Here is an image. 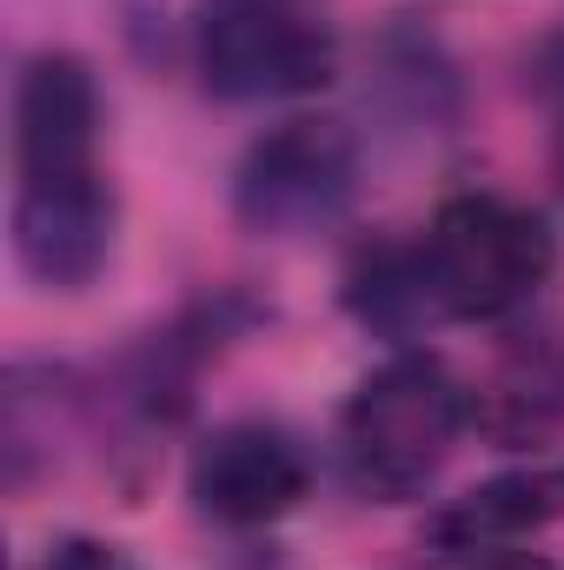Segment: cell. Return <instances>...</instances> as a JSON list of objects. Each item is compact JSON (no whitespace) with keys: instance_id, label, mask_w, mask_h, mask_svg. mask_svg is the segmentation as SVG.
I'll return each mask as SVG.
<instances>
[{"instance_id":"8fae6325","label":"cell","mask_w":564,"mask_h":570,"mask_svg":"<svg viewBox=\"0 0 564 570\" xmlns=\"http://www.w3.org/2000/svg\"><path fill=\"white\" fill-rule=\"evenodd\" d=\"M538 100L552 120V173H558V199H564V33L538 53Z\"/></svg>"},{"instance_id":"277c9868","label":"cell","mask_w":564,"mask_h":570,"mask_svg":"<svg viewBox=\"0 0 564 570\" xmlns=\"http://www.w3.org/2000/svg\"><path fill=\"white\" fill-rule=\"evenodd\" d=\"M359 193V140L346 120H285L246 146L233 173V213L260 239H305L346 219Z\"/></svg>"},{"instance_id":"6da1fadb","label":"cell","mask_w":564,"mask_h":570,"mask_svg":"<svg viewBox=\"0 0 564 570\" xmlns=\"http://www.w3.org/2000/svg\"><path fill=\"white\" fill-rule=\"evenodd\" d=\"M465 425H471V385L438 352L406 345L386 365H372L339 412L346 484L372 504H406L431 491Z\"/></svg>"},{"instance_id":"7c38bea8","label":"cell","mask_w":564,"mask_h":570,"mask_svg":"<svg viewBox=\"0 0 564 570\" xmlns=\"http://www.w3.org/2000/svg\"><path fill=\"white\" fill-rule=\"evenodd\" d=\"M40 570H140V564L120 544H107V538H60Z\"/></svg>"},{"instance_id":"52a82bcc","label":"cell","mask_w":564,"mask_h":570,"mask_svg":"<svg viewBox=\"0 0 564 570\" xmlns=\"http://www.w3.org/2000/svg\"><path fill=\"white\" fill-rule=\"evenodd\" d=\"M100 166V87L80 53H33L13 80V179Z\"/></svg>"},{"instance_id":"3957f363","label":"cell","mask_w":564,"mask_h":570,"mask_svg":"<svg viewBox=\"0 0 564 570\" xmlns=\"http://www.w3.org/2000/svg\"><path fill=\"white\" fill-rule=\"evenodd\" d=\"M193 73L213 100L233 107L299 100L339 73V40L312 0H200Z\"/></svg>"},{"instance_id":"5b68a950","label":"cell","mask_w":564,"mask_h":570,"mask_svg":"<svg viewBox=\"0 0 564 570\" xmlns=\"http://www.w3.org/2000/svg\"><path fill=\"white\" fill-rule=\"evenodd\" d=\"M312 491L305 444L273 419H226L213 425L186 458V498L200 518L226 531H266L292 518Z\"/></svg>"},{"instance_id":"4fadbf2b","label":"cell","mask_w":564,"mask_h":570,"mask_svg":"<svg viewBox=\"0 0 564 570\" xmlns=\"http://www.w3.org/2000/svg\"><path fill=\"white\" fill-rule=\"evenodd\" d=\"M478 570H564V564H552L545 551H525V544H498V551L478 558Z\"/></svg>"},{"instance_id":"30bf717a","label":"cell","mask_w":564,"mask_h":570,"mask_svg":"<svg viewBox=\"0 0 564 570\" xmlns=\"http://www.w3.org/2000/svg\"><path fill=\"white\" fill-rule=\"evenodd\" d=\"M346 305L366 332L379 338H425L445 312L431 298V279H425V253L419 239H386V246H366L352 266H346Z\"/></svg>"},{"instance_id":"7a4b0ae2","label":"cell","mask_w":564,"mask_h":570,"mask_svg":"<svg viewBox=\"0 0 564 570\" xmlns=\"http://www.w3.org/2000/svg\"><path fill=\"white\" fill-rule=\"evenodd\" d=\"M419 253L438 312L465 325L518 318L558 273V233L545 226V213L505 193H451L419 233Z\"/></svg>"},{"instance_id":"ba28073f","label":"cell","mask_w":564,"mask_h":570,"mask_svg":"<svg viewBox=\"0 0 564 570\" xmlns=\"http://www.w3.org/2000/svg\"><path fill=\"white\" fill-rule=\"evenodd\" d=\"M471 425L492 444H552L564 431V332L518 325L498 338L492 365L471 385Z\"/></svg>"},{"instance_id":"9c48e42d","label":"cell","mask_w":564,"mask_h":570,"mask_svg":"<svg viewBox=\"0 0 564 570\" xmlns=\"http://www.w3.org/2000/svg\"><path fill=\"white\" fill-rule=\"evenodd\" d=\"M552 518H564V464L505 471V478L465 491L451 511L431 518V551L438 558H485L498 544H525Z\"/></svg>"},{"instance_id":"8992f818","label":"cell","mask_w":564,"mask_h":570,"mask_svg":"<svg viewBox=\"0 0 564 570\" xmlns=\"http://www.w3.org/2000/svg\"><path fill=\"white\" fill-rule=\"evenodd\" d=\"M13 259L33 285L80 292L100 279L114 259V179L100 166L87 173H54V179H13Z\"/></svg>"}]
</instances>
